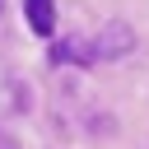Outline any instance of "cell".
Here are the masks:
<instances>
[{
  "label": "cell",
  "instance_id": "1",
  "mask_svg": "<svg viewBox=\"0 0 149 149\" xmlns=\"http://www.w3.org/2000/svg\"><path fill=\"white\" fill-rule=\"evenodd\" d=\"M130 42H135V33H130L126 23H107L102 37L93 42V56H98V61H102V56H121V51H130Z\"/></svg>",
  "mask_w": 149,
  "mask_h": 149
},
{
  "label": "cell",
  "instance_id": "2",
  "mask_svg": "<svg viewBox=\"0 0 149 149\" xmlns=\"http://www.w3.org/2000/svg\"><path fill=\"white\" fill-rule=\"evenodd\" d=\"M51 61H56V65H61V61H65V65H93L98 56H93V47H84V37H61V42L51 47Z\"/></svg>",
  "mask_w": 149,
  "mask_h": 149
},
{
  "label": "cell",
  "instance_id": "3",
  "mask_svg": "<svg viewBox=\"0 0 149 149\" xmlns=\"http://www.w3.org/2000/svg\"><path fill=\"white\" fill-rule=\"evenodd\" d=\"M23 14H28V28L37 37H51L56 33V5L51 0H23Z\"/></svg>",
  "mask_w": 149,
  "mask_h": 149
},
{
  "label": "cell",
  "instance_id": "4",
  "mask_svg": "<svg viewBox=\"0 0 149 149\" xmlns=\"http://www.w3.org/2000/svg\"><path fill=\"white\" fill-rule=\"evenodd\" d=\"M0 149H14V140H9V135H5V130H0Z\"/></svg>",
  "mask_w": 149,
  "mask_h": 149
}]
</instances>
